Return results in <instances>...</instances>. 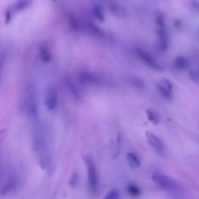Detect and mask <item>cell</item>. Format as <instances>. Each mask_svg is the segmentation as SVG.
<instances>
[{"mask_svg": "<svg viewBox=\"0 0 199 199\" xmlns=\"http://www.w3.org/2000/svg\"><path fill=\"white\" fill-rule=\"evenodd\" d=\"M82 158L87 168L89 188L92 193L96 194L98 190V180L94 163L89 155H84Z\"/></svg>", "mask_w": 199, "mask_h": 199, "instance_id": "6da1fadb", "label": "cell"}, {"mask_svg": "<svg viewBox=\"0 0 199 199\" xmlns=\"http://www.w3.org/2000/svg\"><path fill=\"white\" fill-rule=\"evenodd\" d=\"M152 178L156 184L166 190L176 192L180 190L179 186L175 181L163 174L155 173L153 175Z\"/></svg>", "mask_w": 199, "mask_h": 199, "instance_id": "7a4b0ae2", "label": "cell"}, {"mask_svg": "<svg viewBox=\"0 0 199 199\" xmlns=\"http://www.w3.org/2000/svg\"><path fill=\"white\" fill-rule=\"evenodd\" d=\"M135 52L138 56L150 68L159 71L164 70L163 67L157 62L153 56L146 50L138 47L135 48Z\"/></svg>", "mask_w": 199, "mask_h": 199, "instance_id": "3957f363", "label": "cell"}, {"mask_svg": "<svg viewBox=\"0 0 199 199\" xmlns=\"http://www.w3.org/2000/svg\"><path fill=\"white\" fill-rule=\"evenodd\" d=\"M45 102L48 111H53L57 107L58 95L54 88L51 87L48 89L45 96Z\"/></svg>", "mask_w": 199, "mask_h": 199, "instance_id": "277c9868", "label": "cell"}, {"mask_svg": "<svg viewBox=\"0 0 199 199\" xmlns=\"http://www.w3.org/2000/svg\"><path fill=\"white\" fill-rule=\"evenodd\" d=\"M157 86L158 90L164 98L168 100L171 99L172 87L168 80L162 78L158 81Z\"/></svg>", "mask_w": 199, "mask_h": 199, "instance_id": "5b68a950", "label": "cell"}, {"mask_svg": "<svg viewBox=\"0 0 199 199\" xmlns=\"http://www.w3.org/2000/svg\"><path fill=\"white\" fill-rule=\"evenodd\" d=\"M145 135L149 143L152 147L159 153H163L164 150V146L160 139L149 131H146Z\"/></svg>", "mask_w": 199, "mask_h": 199, "instance_id": "8992f818", "label": "cell"}, {"mask_svg": "<svg viewBox=\"0 0 199 199\" xmlns=\"http://www.w3.org/2000/svg\"><path fill=\"white\" fill-rule=\"evenodd\" d=\"M79 78L80 81L84 83H95L98 82V78L96 76L85 70L80 72Z\"/></svg>", "mask_w": 199, "mask_h": 199, "instance_id": "52a82bcc", "label": "cell"}, {"mask_svg": "<svg viewBox=\"0 0 199 199\" xmlns=\"http://www.w3.org/2000/svg\"><path fill=\"white\" fill-rule=\"evenodd\" d=\"M174 65L178 70H185L188 68L189 64L188 60L185 58L180 56L175 58Z\"/></svg>", "mask_w": 199, "mask_h": 199, "instance_id": "ba28073f", "label": "cell"}, {"mask_svg": "<svg viewBox=\"0 0 199 199\" xmlns=\"http://www.w3.org/2000/svg\"><path fill=\"white\" fill-rule=\"evenodd\" d=\"M127 159L130 167L133 168H137L140 167V162L138 158L134 154L129 153L127 155Z\"/></svg>", "mask_w": 199, "mask_h": 199, "instance_id": "9c48e42d", "label": "cell"}, {"mask_svg": "<svg viewBox=\"0 0 199 199\" xmlns=\"http://www.w3.org/2000/svg\"><path fill=\"white\" fill-rule=\"evenodd\" d=\"M93 12L95 16L100 21L103 22L104 21V9L101 4H95L94 6Z\"/></svg>", "mask_w": 199, "mask_h": 199, "instance_id": "30bf717a", "label": "cell"}, {"mask_svg": "<svg viewBox=\"0 0 199 199\" xmlns=\"http://www.w3.org/2000/svg\"><path fill=\"white\" fill-rule=\"evenodd\" d=\"M129 82L131 85L137 88L143 89L145 87L144 81L137 77H131L129 78Z\"/></svg>", "mask_w": 199, "mask_h": 199, "instance_id": "8fae6325", "label": "cell"}, {"mask_svg": "<svg viewBox=\"0 0 199 199\" xmlns=\"http://www.w3.org/2000/svg\"><path fill=\"white\" fill-rule=\"evenodd\" d=\"M88 26L89 29L94 35L97 36V37H101V38L104 37V34L102 31L94 23H89Z\"/></svg>", "mask_w": 199, "mask_h": 199, "instance_id": "7c38bea8", "label": "cell"}, {"mask_svg": "<svg viewBox=\"0 0 199 199\" xmlns=\"http://www.w3.org/2000/svg\"><path fill=\"white\" fill-rule=\"evenodd\" d=\"M154 15L156 24L158 26L164 27L165 24L164 21V16L163 12L160 11L156 10L154 12Z\"/></svg>", "mask_w": 199, "mask_h": 199, "instance_id": "4fadbf2b", "label": "cell"}, {"mask_svg": "<svg viewBox=\"0 0 199 199\" xmlns=\"http://www.w3.org/2000/svg\"><path fill=\"white\" fill-rule=\"evenodd\" d=\"M127 191L130 195L133 197H137L140 195V189L134 184H129L127 187Z\"/></svg>", "mask_w": 199, "mask_h": 199, "instance_id": "5bb4252c", "label": "cell"}, {"mask_svg": "<svg viewBox=\"0 0 199 199\" xmlns=\"http://www.w3.org/2000/svg\"><path fill=\"white\" fill-rule=\"evenodd\" d=\"M155 48L158 51H166L168 48V44L166 39H159L155 45Z\"/></svg>", "mask_w": 199, "mask_h": 199, "instance_id": "9a60e30c", "label": "cell"}, {"mask_svg": "<svg viewBox=\"0 0 199 199\" xmlns=\"http://www.w3.org/2000/svg\"><path fill=\"white\" fill-rule=\"evenodd\" d=\"M40 57L44 62H49L51 56L50 54L49 50L46 47L41 46L40 49Z\"/></svg>", "mask_w": 199, "mask_h": 199, "instance_id": "2e32d148", "label": "cell"}, {"mask_svg": "<svg viewBox=\"0 0 199 199\" xmlns=\"http://www.w3.org/2000/svg\"><path fill=\"white\" fill-rule=\"evenodd\" d=\"M146 113L148 120L154 124L157 125L159 121V117L157 115L151 110L149 109L146 110Z\"/></svg>", "mask_w": 199, "mask_h": 199, "instance_id": "e0dca14e", "label": "cell"}, {"mask_svg": "<svg viewBox=\"0 0 199 199\" xmlns=\"http://www.w3.org/2000/svg\"><path fill=\"white\" fill-rule=\"evenodd\" d=\"M120 193L118 191L113 190L105 195V199H117L120 198Z\"/></svg>", "mask_w": 199, "mask_h": 199, "instance_id": "ac0fdd59", "label": "cell"}, {"mask_svg": "<svg viewBox=\"0 0 199 199\" xmlns=\"http://www.w3.org/2000/svg\"><path fill=\"white\" fill-rule=\"evenodd\" d=\"M156 32L159 39H166L167 31L164 27L158 26L156 29Z\"/></svg>", "mask_w": 199, "mask_h": 199, "instance_id": "d6986e66", "label": "cell"}, {"mask_svg": "<svg viewBox=\"0 0 199 199\" xmlns=\"http://www.w3.org/2000/svg\"><path fill=\"white\" fill-rule=\"evenodd\" d=\"M78 175L76 173L73 174L69 182V184L72 187H74L78 184Z\"/></svg>", "mask_w": 199, "mask_h": 199, "instance_id": "ffe728a7", "label": "cell"}, {"mask_svg": "<svg viewBox=\"0 0 199 199\" xmlns=\"http://www.w3.org/2000/svg\"><path fill=\"white\" fill-rule=\"evenodd\" d=\"M189 76L192 79L195 81L198 80V76L197 72L193 70H191L189 72Z\"/></svg>", "mask_w": 199, "mask_h": 199, "instance_id": "44dd1931", "label": "cell"}, {"mask_svg": "<svg viewBox=\"0 0 199 199\" xmlns=\"http://www.w3.org/2000/svg\"><path fill=\"white\" fill-rule=\"evenodd\" d=\"M112 10L114 13H116L117 15H123L125 11L123 10V9L121 8L120 7H113L112 8Z\"/></svg>", "mask_w": 199, "mask_h": 199, "instance_id": "7402d4cb", "label": "cell"}, {"mask_svg": "<svg viewBox=\"0 0 199 199\" xmlns=\"http://www.w3.org/2000/svg\"><path fill=\"white\" fill-rule=\"evenodd\" d=\"M117 150L115 153V155H114V156H116L118 155L119 153L120 152V150L121 149V135L120 134H119L118 135V138H117Z\"/></svg>", "mask_w": 199, "mask_h": 199, "instance_id": "603a6c76", "label": "cell"}, {"mask_svg": "<svg viewBox=\"0 0 199 199\" xmlns=\"http://www.w3.org/2000/svg\"><path fill=\"white\" fill-rule=\"evenodd\" d=\"M192 5L196 9H199V2L196 0H192L191 2Z\"/></svg>", "mask_w": 199, "mask_h": 199, "instance_id": "cb8c5ba5", "label": "cell"}, {"mask_svg": "<svg viewBox=\"0 0 199 199\" xmlns=\"http://www.w3.org/2000/svg\"><path fill=\"white\" fill-rule=\"evenodd\" d=\"M173 24L175 28H178L181 26V21L179 20L175 19L174 21Z\"/></svg>", "mask_w": 199, "mask_h": 199, "instance_id": "d4e9b609", "label": "cell"}]
</instances>
